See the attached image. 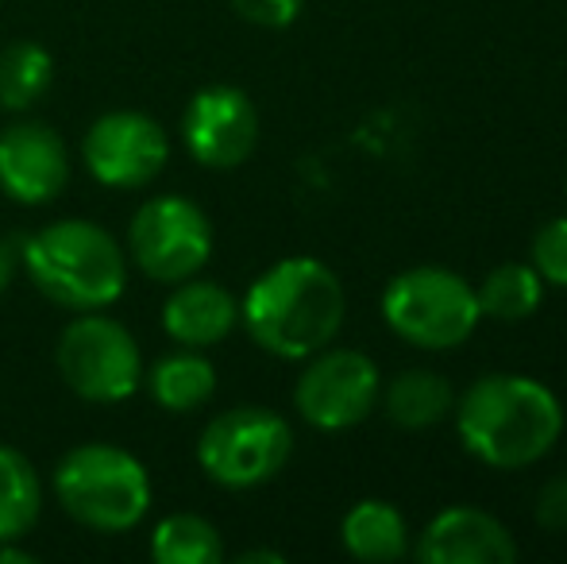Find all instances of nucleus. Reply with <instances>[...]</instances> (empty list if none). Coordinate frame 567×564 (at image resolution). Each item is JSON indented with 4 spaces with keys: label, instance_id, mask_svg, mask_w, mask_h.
I'll return each mask as SVG.
<instances>
[{
    "label": "nucleus",
    "instance_id": "obj_21",
    "mask_svg": "<svg viewBox=\"0 0 567 564\" xmlns=\"http://www.w3.org/2000/svg\"><path fill=\"white\" fill-rule=\"evenodd\" d=\"M475 294H478V309L486 317H494V321H525L540 306L545 279L529 264H502L486 275L483 290Z\"/></svg>",
    "mask_w": 567,
    "mask_h": 564
},
{
    "label": "nucleus",
    "instance_id": "obj_24",
    "mask_svg": "<svg viewBox=\"0 0 567 564\" xmlns=\"http://www.w3.org/2000/svg\"><path fill=\"white\" fill-rule=\"evenodd\" d=\"M537 522L553 534L567 530V475H556L553 483H545V491L537 495Z\"/></svg>",
    "mask_w": 567,
    "mask_h": 564
},
{
    "label": "nucleus",
    "instance_id": "obj_3",
    "mask_svg": "<svg viewBox=\"0 0 567 564\" xmlns=\"http://www.w3.org/2000/svg\"><path fill=\"white\" fill-rule=\"evenodd\" d=\"M20 264L35 290L70 314L109 309L127 286V256L116 236L82 217L54 221L28 236Z\"/></svg>",
    "mask_w": 567,
    "mask_h": 564
},
{
    "label": "nucleus",
    "instance_id": "obj_16",
    "mask_svg": "<svg viewBox=\"0 0 567 564\" xmlns=\"http://www.w3.org/2000/svg\"><path fill=\"white\" fill-rule=\"evenodd\" d=\"M43 514V483L20 449L0 444V545L20 542Z\"/></svg>",
    "mask_w": 567,
    "mask_h": 564
},
{
    "label": "nucleus",
    "instance_id": "obj_20",
    "mask_svg": "<svg viewBox=\"0 0 567 564\" xmlns=\"http://www.w3.org/2000/svg\"><path fill=\"white\" fill-rule=\"evenodd\" d=\"M151 557L158 564H217L225 542L202 514H166L151 534Z\"/></svg>",
    "mask_w": 567,
    "mask_h": 564
},
{
    "label": "nucleus",
    "instance_id": "obj_1",
    "mask_svg": "<svg viewBox=\"0 0 567 564\" xmlns=\"http://www.w3.org/2000/svg\"><path fill=\"white\" fill-rule=\"evenodd\" d=\"M239 321L262 352L278 360H309L340 332L343 286L321 259H282L247 286Z\"/></svg>",
    "mask_w": 567,
    "mask_h": 564
},
{
    "label": "nucleus",
    "instance_id": "obj_17",
    "mask_svg": "<svg viewBox=\"0 0 567 564\" xmlns=\"http://www.w3.org/2000/svg\"><path fill=\"white\" fill-rule=\"evenodd\" d=\"M343 550L359 561H398L405 553V519L394 511L390 503H379V499H367V503L351 506L343 514Z\"/></svg>",
    "mask_w": 567,
    "mask_h": 564
},
{
    "label": "nucleus",
    "instance_id": "obj_25",
    "mask_svg": "<svg viewBox=\"0 0 567 564\" xmlns=\"http://www.w3.org/2000/svg\"><path fill=\"white\" fill-rule=\"evenodd\" d=\"M12 279H16V252L8 240H0V294L12 286Z\"/></svg>",
    "mask_w": 567,
    "mask_h": 564
},
{
    "label": "nucleus",
    "instance_id": "obj_4",
    "mask_svg": "<svg viewBox=\"0 0 567 564\" xmlns=\"http://www.w3.org/2000/svg\"><path fill=\"white\" fill-rule=\"evenodd\" d=\"M54 495L78 526L97 534H124L147 519L151 475L120 444L90 441L59 460Z\"/></svg>",
    "mask_w": 567,
    "mask_h": 564
},
{
    "label": "nucleus",
    "instance_id": "obj_22",
    "mask_svg": "<svg viewBox=\"0 0 567 564\" xmlns=\"http://www.w3.org/2000/svg\"><path fill=\"white\" fill-rule=\"evenodd\" d=\"M533 267L545 283L567 286V217H556L533 236Z\"/></svg>",
    "mask_w": 567,
    "mask_h": 564
},
{
    "label": "nucleus",
    "instance_id": "obj_10",
    "mask_svg": "<svg viewBox=\"0 0 567 564\" xmlns=\"http://www.w3.org/2000/svg\"><path fill=\"white\" fill-rule=\"evenodd\" d=\"M379 394L382 383L371 356L351 348H321L293 387V407L317 429H351L371 414Z\"/></svg>",
    "mask_w": 567,
    "mask_h": 564
},
{
    "label": "nucleus",
    "instance_id": "obj_11",
    "mask_svg": "<svg viewBox=\"0 0 567 564\" xmlns=\"http://www.w3.org/2000/svg\"><path fill=\"white\" fill-rule=\"evenodd\" d=\"M182 140L202 166L231 171V166L247 163V155L259 143V113H255L251 98L236 85H205L186 105Z\"/></svg>",
    "mask_w": 567,
    "mask_h": 564
},
{
    "label": "nucleus",
    "instance_id": "obj_6",
    "mask_svg": "<svg viewBox=\"0 0 567 564\" xmlns=\"http://www.w3.org/2000/svg\"><path fill=\"white\" fill-rule=\"evenodd\" d=\"M54 363L66 387L85 402L113 407L140 391L143 383V356L127 325L116 317H105L101 309L78 314L62 329Z\"/></svg>",
    "mask_w": 567,
    "mask_h": 564
},
{
    "label": "nucleus",
    "instance_id": "obj_14",
    "mask_svg": "<svg viewBox=\"0 0 567 564\" xmlns=\"http://www.w3.org/2000/svg\"><path fill=\"white\" fill-rule=\"evenodd\" d=\"M239 306L220 283L182 279L163 301V329L178 348H213L236 329Z\"/></svg>",
    "mask_w": 567,
    "mask_h": 564
},
{
    "label": "nucleus",
    "instance_id": "obj_19",
    "mask_svg": "<svg viewBox=\"0 0 567 564\" xmlns=\"http://www.w3.org/2000/svg\"><path fill=\"white\" fill-rule=\"evenodd\" d=\"M54 62L35 39H16L0 51V109L28 113L51 90Z\"/></svg>",
    "mask_w": 567,
    "mask_h": 564
},
{
    "label": "nucleus",
    "instance_id": "obj_18",
    "mask_svg": "<svg viewBox=\"0 0 567 564\" xmlns=\"http://www.w3.org/2000/svg\"><path fill=\"white\" fill-rule=\"evenodd\" d=\"M382 402H386L390 422H398L402 429H429L449 418L455 394L444 376L413 368V371H402V376L390 383V391Z\"/></svg>",
    "mask_w": 567,
    "mask_h": 564
},
{
    "label": "nucleus",
    "instance_id": "obj_2",
    "mask_svg": "<svg viewBox=\"0 0 567 564\" xmlns=\"http://www.w3.org/2000/svg\"><path fill=\"white\" fill-rule=\"evenodd\" d=\"M455 429L471 457L491 468H529L560 441L564 410L545 383L525 376H486L467 387Z\"/></svg>",
    "mask_w": 567,
    "mask_h": 564
},
{
    "label": "nucleus",
    "instance_id": "obj_5",
    "mask_svg": "<svg viewBox=\"0 0 567 564\" xmlns=\"http://www.w3.org/2000/svg\"><path fill=\"white\" fill-rule=\"evenodd\" d=\"M382 317L402 340L417 348H455L475 332L478 294L463 275L444 267L402 271L382 294Z\"/></svg>",
    "mask_w": 567,
    "mask_h": 564
},
{
    "label": "nucleus",
    "instance_id": "obj_27",
    "mask_svg": "<svg viewBox=\"0 0 567 564\" xmlns=\"http://www.w3.org/2000/svg\"><path fill=\"white\" fill-rule=\"evenodd\" d=\"M282 553H270V550H251V553H239V564H282Z\"/></svg>",
    "mask_w": 567,
    "mask_h": 564
},
{
    "label": "nucleus",
    "instance_id": "obj_8",
    "mask_svg": "<svg viewBox=\"0 0 567 564\" xmlns=\"http://www.w3.org/2000/svg\"><path fill=\"white\" fill-rule=\"evenodd\" d=\"M127 252L135 267L155 283L194 279L213 256V225L189 197H147L127 225Z\"/></svg>",
    "mask_w": 567,
    "mask_h": 564
},
{
    "label": "nucleus",
    "instance_id": "obj_26",
    "mask_svg": "<svg viewBox=\"0 0 567 564\" xmlns=\"http://www.w3.org/2000/svg\"><path fill=\"white\" fill-rule=\"evenodd\" d=\"M0 564H35V557L28 550H16L12 542H4L0 545Z\"/></svg>",
    "mask_w": 567,
    "mask_h": 564
},
{
    "label": "nucleus",
    "instance_id": "obj_7",
    "mask_svg": "<svg viewBox=\"0 0 567 564\" xmlns=\"http://www.w3.org/2000/svg\"><path fill=\"white\" fill-rule=\"evenodd\" d=\"M293 452V433L286 418L267 407H236L217 414L202 429L197 464L213 483L228 491H247L275 480Z\"/></svg>",
    "mask_w": 567,
    "mask_h": 564
},
{
    "label": "nucleus",
    "instance_id": "obj_13",
    "mask_svg": "<svg viewBox=\"0 0 567 564\" xmlns=\"http://www.w3.org/2000/svg\"><path fill=\"white\" fill-rule=\"evenodd\" d=\"M417 561L425 564H509L517 561V545L498 519L471 506H455L429 522L421 534Z\"/></svg>",
    "mask_w": 567,
    "mask_h": 564
},
{
    "label": "nucleus",
    "instance_id": "obj_23",
    "mask_svg": "<svg viewBox=\"0 0 567 564\" xmlns=\"http://www.w3.org/2000/svg\"><path fill=\"white\" fill-rule=\"evenodd\" d=\"M231 8H236L247 23H259V28H286V23L298 20L306 0H231Z\"/></svg>",
    "mask_w": 567,
    "mask_h": 564
},
{
    "label": "nucleus",
    "instance_id": "obj_9",
    "mask_svg": "<svg viewBox=\"0 0 567 564\" xmlns=\"http://www.w3.org/2000/svg\"><path fill=\"white\" fill-rule=\"evenodd\" d=\"M166 158H171V140L163 124L132 109L97 116L82 140L85 171L109 189L151 186L163 174Z\"/></svg>",
    "mask_w": 567,
    "mask_h": 564
},
{
    "label": "nucleus",
    "instance_id": "obj_12",
    "mask_svg": "<svg viewBox=\"0 0 567 564\" xmlns=\"http://www.w3.org/2000/svg\"><path fill=\"white\" fill-rule=\"evenodd\" d=\"M66 140L39 121H20L0 132V189L20 205H47L66 189Z\"/></svg>",
    "mask_w": 567,
    "mask_h": 564
},
{
    "label": "nucleus",
    "instance_id": "obj_15",
    "mask_svg": "<svg viewBox=\"0 0 567 564\" xmlns=\"http://www.w3.org/2000/svg\"><path fill=\"white\" fill-rule=\"evenodd\" d=\"M151 399L171 414H189V410L205 407L217 391V368L205 360L197 348H178L166 352L151 363V371L143 376Z\"/></svg>",
    "mask_w": 567,
    "mask_h": 564
}]
</instances>
